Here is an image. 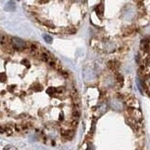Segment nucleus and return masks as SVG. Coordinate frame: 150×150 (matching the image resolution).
I'll return each instance as SVG.
<instances>
[{
	"mask_svg": "<svg viewBox=\"0 0 150 150\" xmlns=\"http://www.w3.org/2000/svg\"><path fill=\"white\" fill-rule=\"evenodd\" d=\"M43 24L44 26H48V27H51V28H53V27H54V23H51V22H43Z\"/></svg>",
	"mask_w": 150,
	"mask_h": 150,
	"instance_id": "8",
	"label": "nucleus"
},
{
	"mask_svg": "<svg viewBox=\"0 0 150 150\" xmlns=\"http://www.w3.org/2000/svg\"><path fill=\"white\" fill-rule=\"evenodd\" d=\"M5 81V74H2V82Z\"/></svg>",
	"mask_w": 150,
	"mask_h": 150,
	"instance_id": "12",
	"label": "nucleus"
},
{
	"mask_svg": "<svg viewBox=\"0 0 150 150\" xmlns=\"http://www.w3.org/2000/svg\"><path fill=\"white\" fill-rule=\"evenodd\" d=\"M48 64L50 65V67H52V68H55V60H54L53 58H51V59L48 61Z\"/></svg>",
	"mask_w": 150,
	"mask_h": 150,
	"instance_id": "7",
	"label": "nucleus"
},
{
	"mask_svg": "<svg viewBox=\"0 0 150 150\" xmlns=\"http://www.w3.org/2000/svg\"><path fill=\"white\" fill-rule=\"evenodd\" d=\"M44 40H46V41H48V42H51V41H52V40L50 39L49 36H44Z\"/></svg>",
	"mask_w": 150,
	"mask_h": 150,
	"instance_id": "11",
	"label": "nucleus"
},
{
	"mask_svg": "<svg viewBox=\"0 0 150 150\" xmlns=\"http://www.w3.org/2000/svg\"><path fill=\"white\" fill-rule=\"evenodd\" d=\"M11 45L16 51H22V50H23L26 47V42L22 41L21 39H18V38H12Z\"/></svg>",
	"mask_w": 150,
	"mask_h": 150,
	"instance_id": "1",
	"label": "nucleus"
},
{
	"mask_svg": "<svg viewBox=\"0 0 150 150\" xmlns=\"http://www.w3.org/2000/svg\"><path fill=\"white\" fill-rule=\"evenodd\" d=\"M59 72H60V74L62 75L63 77H65V78H68V77H69V73L67 71H65V70H63V69H60Z\"/></svg>",
	"mask_w": 150,
	"mask_h": 150,
	"instance_id": "6",
	"label": "nucleus"
},
{
	"mask_svg": "<svg viewBox=\"0 0 150 150\" xmlns=\"http://www.w3.org/2000/svg\"><path fill=\"white\" fill-rule=\"evenodd\" d=\"M80 116H81V112H80L79 108H74L73 111H72V114H71L72 120H77V121H79Z\"/></svg>",
	"mask_w": 150,
	"mask_h": 150,
	"instance_id": "4",
	"label": "nucleus"
},
{
	"mask_svg": "<svg viewBox=\"0 0 150 150\" xmlns=\"http://www.w3.org/2000/svg\"><path fill=\"white\" fill-rule=\"evenodd\" d=\"M4 150H17V149H16L15 147L9 145V146H6V147H5V149H4Z\"/></svg>",
	"mask_w": 150,
	"mask_h": 150,
	"instance_id": "10",
	"label": "nucleus"
},
{
	"mask_svg": "<svg viewBox=\"0 0 150 150\" xmlns=\"http://www.w3.org/2000/svg\"><path fill=\"white\" fill-rule=\"evenodd\" d=\"M55 92L56 93H63L64 92V88L63 87H58V88H56V90H55Z\"/></svg>",
	"mask_w": 150,
	"mask_h": 150,
	"instance_id": "9",
	"label": "nucleus"
},
{
	"mask_svg": "<svg viewBox=\"0 0 150 150\" xmlns=\"http://www.w3.org/2000/svg\"><path fill=\"white\" fill-rule=\"evenodd\" d=\"M62 135H63L64 138L68 139V140H70V139L73 137L74 135V132L72 130H66V131H63L62 132Z\"/></svg>",
	"mask_w": 150,
	"mask_h": 150,
	"instance_id": "5",
	"label": "nucleus"
},
{
	"mask_svg": "<svg viewBox=\"0 0 150 150\" xmlns=\"http://www.w3.org/2000/svg\"><path fill=\"white\" fill-rule=\"evenodd\" d=\"M1 130H2V132L3 133H6L7 135H12L13 134V128L9 127V125H6V126H2V129H1Z\"/></svg>",
	"mask_w": 150,
	"mask_h": 150,
	"instance_id": "3",
	"label": "nucleus"
},
{
	"mask_svg": "<svg viewBox=\"0 0 150 150\" xmlns=\"http://www.w3.org/2000/svg\"><path fill=\"white\" fill-rule=\"evenodd\" d=\"M23 63L24 64V65H27V61H26V59H24V61H23ZM27 66H28V65H27Z\"/></svg>",
	"mask_w": 150,
	"mask_h": 150,
	"instance_id": "13",
	"label": "nucleus"
},
{
	"mask_svg": "<svg viewBox=\"0 0 150 150\" xmlns=\"http://www.w3.org/2000/svg\"><path fill=\"white\" fill-rule=\"evenodd\" d=\"M107 65H108V68L112 70H116L119 68V63L116 60H110Z\"/></svg>",
	"mask_w": 150,
	"mask_h": 150,
	"instance_id": "2",
	"label": "nucleus"
}]
</instances>
